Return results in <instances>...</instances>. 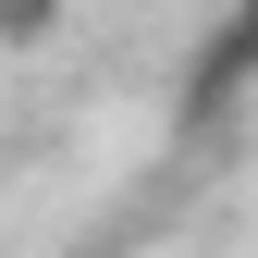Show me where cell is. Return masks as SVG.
<instances>
[{
  "instance_id": "2",
  "label": "cell",
  "mask_w": 258,
  "mask_h": 258,
  "mask_svg": "<svg viewBox=\"0 0 258 258\" xmlns=\"http://www.w3.org/2000/svg\"><path fill=\"white\" fill-rule=\"evenodd\" d=\"M61 13H74V0H0V49H37V37H61Z\"/></svg>"
},
{
  "instance_id": "1",
  "label": "cell",
  "mask_w": 258,
  "mask_h": 258,
  "mask_svg": "<svg viewBox=\"0 0 258 258\" xmlns=\"http://www.w3.org/2000/svg\"><path fill=\"white\" fill-rule=\"evenodd\" d=\"M246 86H258V0H234V13L209 25V49L184 61V111H197V123H221Z\"/></svg>"
}]
</instances>
